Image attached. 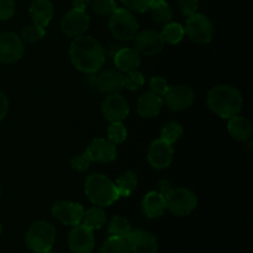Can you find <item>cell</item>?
<instances>
[{
	"label": "cell",
	"instance_id": "obj_1",
	"mask_svg": "<svg viewBox=\"0 0 253 253\" xmlns=\"http://www.w3.org/2000/svg\"><path fill=\"white\" fill-rule=\"evenodd\" d=\"M69 58L78 71L85 74L96 73L105 63L104 47L94 37L81 35L74 37L69 48Z\"/></svg>",
	"mask_w": 253,
	"mask_h": 253
},
{
	"label": "cell",
	"instance_id": "obj_2",
	"mask_svg": "<svg viewBox=\"0 0 253 253\" xmlns=\"http://www.w3.org/2000/svg\"><path fill=\"white\" fill-rule=\"evenodd\" d=\"M207 104L210 110L222 119L239 115L244 106V96L240 90L229 84L216 85L208 93Z\"/></svg>",
	"mask_w": 253,
	"mask_h": 253
},
{
	"label": "cell",
	"instance_id": "obj_3",
	"mask_svg": "<svg viewBox=\"0 0 253 253\" xmlns=\"http://www.w3.org/2000/svg\"><path fill=\"white\" fill-rule=\"evenodd\" d=\"M84 190L88 199L100 208L110 207L120 198L115 183L101 173L88 175L84 183Z\"/></svg>",
	"mask_w": 253,
	"mask_h": 253
},
{
	"label": "cell",
	"instance_id": "obj_4",
	"mask_svg": "<svg viewBox=\"0 0 253 253\" xmlns=\"http://www.w3.org/2000/svg\"><path fill=\"white\" fill-rule=\"evenodd\" d=\"M56 235V227L51 222L40 220L29 227L25 235V244L31 252L46 253L53 247Z\"/></svg>",
	"mask_w": 253,
	"mask_h": 253
},
{
	"label": "cell",
	"instance_id": "obj_5",
	"mask_svg": "<svg viewBox=\"0 0 253 253\" xmlns=\"http://www.w3.org/2000/svg\"><path fill=\"white\" fill-rule=\"evenodd\" d=\"M109 29L116 40L131 41L138 31V22L132 12L124 7H118L109 16Z\"/></svg>",
	"mask_w": 253,
	"mask_h": 253
},
{
	"label": "cell",
	"instance_id": "obj_6",
	"mask_svg": "<svg viewBox=\"0 0 253 253\" xmlns=\"http://www.w3.org/2000/svg\"><path fill=\"white\" fill-rule=\"evenodd\" d=\"M166 209L169 210L173 215L185 216L195 210L198 205V198L192 190L187 188L172 189L165 195Z\"/></svg>",
	"mask_w": 253,
	"mask_h": 253
},
{
	"label": "cell",
	"instance_id": "obj_7",
	"mask_svg": "<svg viewBox=\"0 0 253 253\" xmlns=\"http://www.w3.org/2000/svg\"><path fill=\"white\" fill-rule=\"evenodd\" d=\"M184 32L194 43L208 44L211 42L214 36V27L211 21L205 15L195 12L187 19Z\"/></svg>",
	"mask_w": 253,
	"mask_h": 253
},
{
	"label": "cell",
	"instance_id": "obj_8",
	"mask_svg": "<svg viewBox=\"0 0 253 253\" xmlns=\"http://www.w3.org/2000/svg\"><path fill=\"white\" fill-rule=\"evenodd\" d=\"M51 211L54 219L63 225L76 226L82 224L85 210L79 203L71 202V200H58L52 205Z\"/></svg>",
	"mask_w": 253,
	"mask_h": 253
},
{
	"label": "cell",
	"instance_id": "obj_9",
	"mask_svg": "<svg viewBox=\"0 0 253 253\" xmlns=\"http://www.w3.org/2000/svg\"><path fill=\"white\" fill-rule=\"evenodd\" d=\"M25 52L24 42L21 37L15 32L0 34V62L11 64L20 61Z\"/></svg>",
	"mask_w": 253,
	"mask_h": 253
},
{
	"label": "cell",
	"instance_id": "obj_10",
	"mask_svg": "<svg viewBox=\"0 0 253 253\" xmlns=\"http://www.w3.org/2000/svg\"><path fill=\"white\" fill-rule=\"evenodd\" d=\"M166 105L173 111H182L190 108L194 103L195 94L189 85L185 84H177L169 85L165 95Z\"/></svg>",
	"mask_w": 253,
	"mask_h": 253
},
{
	"label": "cell",
	"instance_id": "obj_11",
	"mask_svg": "<svg viewBox=\"0 0 253 253\" xmlns=\"http://www.w3.org/2000/svg\"><path fill=\"white\" fill-rule=\"evenodd\" d=\"M90 25V17L85 10L72 9L61 21V31L67 37H78L85 34Z\"/></svg>",
	"mask_w": 253,
	"mask_h": 253
},
{
	"label": "cell",
	"instance_id": "obj_12",
	"mask_svg": "<svg viewBox=\"0 0 253 253\" xmlns=\"http://www.w3.org/2000/svg\"><path fill=\"white\" fill-rule=\"evenodd\" d=\"M173 156H174L173 146L168 143L167 141L157 138V140L151 142L147 158L151 167H153L155 169L161 170L169 167L173 161Z\"/></svg>",
	"mask_w": 253,
	"mask_h": 253
},
{
	"label": "cell",
	"instance_id": "obj_13",
	"mask_svg": "<svg viewBox=\"0 0 253 253\" xmlns=\"http://www.w3.org/2000/svg\"><path fill=\"white\" fill-rule=\"evenodd\" d=\"M95 246L93 230L79 224L73 226L68 235V247L72 253H91Z\"/></svg>",
	"mask_w": 253,
	"mask_h": 253
},
{
	"label": "cell",
	"instance_id": "obj_14",
	"mask_svg": "<svg viewBox=\"0 0 253 253\" xmlns=\"http://www.w3.org/2000/svg\"><path fill=\"white\" fill-rule=\"evenodd\" d=\"M136 51L143 56H156L165 48V41L161 32L156 30H145L135 36Z\"/></svg>",
	"mask_w": 253,
	"mask_h": 253
},
{
	"label": "cell",
	"instance_id": "obj_15",
	"mask_svg": "<svg viewBox=\"0 0 253 253\" xmlns=\"http://www.w3.org/2000/svg\"><path fill=\"white\" fill-rule=\"evenodd\" d=\"M101 111L106 120L110 123L123 121L130 114V106L123 95H120L119 93H114L109 94L104 99L103 104H101Z\"/></svg>",
	"mask_w": 253,
	"mask_h": 253
},
{
	"label": "cell",
	"instance_id": "obj_16",
	"mask_svg": "<svg viewBox=\"0 0 253 253\" xmlns=\"http://www.w3.org/2000/svg\"><path fill=\"white\" fill-rule=\"evenodd\" d=\"M131 253H157V237L146 230H132L126 237Z\"/></svg>",
	"mask_w": 253,
	"mask_h": 253
},
{
	"label": "cell",
	"instance_id": "obj_17",
	"mask_svg": "<svg viewBox=\"0 0 253 253\" xmlns=\"http://www.w3.org/2000/svg\"><path fill=\"white\" fill-rule=\"evenodd\" d=\"M86 153L93 162L109 163L115 161L118 156L116 145L105 138H94L86 147Z\"/></svg>",
	"mask_w": 253,
	"mask_h": 253
},
{
	"label": "cell",
	"instance_id": "obj_18",
	"mask_svg": "<svg viewBox=\"0 0 253 253\" xmlns=\"http://www.w3.org/2000/svg\"><path fill=\"white\" fill-rule=\"evenodd\" d=\"M94 88L101 93H119L124 88V76L114 69H108L96 76L94 74Z\"/></svg>",
	"mask_w": 253,
	"mask_h": 253
},
{
	"label": "cell",
	"instance_id": "obj_19",
	"mask_svg": "<svg viewBox=\"0 0 253 253\" xmlns=\"http://www.w3.org/2000/svg\"><path fill=\"white\" fill-rule=\"evenodd\" d=\"M29 11L32 22L46 29L53 17V4L51 0H32Z\"/></svg>",
	"mask_w": 253,
	"mask_h": 253
},
{
	"label": "cell",
	"instance_id": "obj_20",
	"mask_svg": "<svg viewBox=\"0 0 253 253\" xmlns=\"http://www.w3.org/2000/svg\"><path fill=\"white\" fill-rule=\"evenodd\" d=\"M163 106L162 96L153 91H146L140 96L137 101V113L142 118H156L161 113Z\"/></svg>",
	"mask_w": 253,
	"mask_h": 253
},
{
	"label": "cell",
	"instance_id": "obj_21",
	"mask_svg": "<svg viewBox=\"0 0 253 253\" xmlns=\"http://www.w3.org/2000/svg\"><path fill=\"white\" fill-rule=\"evenodd\" d=\"M113 58L116 68L120 72H125V73L136 71L141 63L140 53L136 49L128 48V47H121Z\"/></svg>",
	"mask_w": 253,
	"mask_h": 253
},
{
	"label": "cell",
	"instance_id": "obj_22",
	"mask_svg": "<svg viewBox=\"0 0 253 253\" xmlns=\"http://www.w3.org/2000/svg\"><path fill=\"white\" fill-rule=\"evenodd\" d=\"M141 208H142L143 214L150 217V219L161 217L167 210L166 209L165 197L158 192H156V190L147 193L145 195V198L141 202Z\"/></svg>",
	"mask_w": 253,
	"mask_h": 253
},
{
	"label": "cell",
	"instance_id": "obj_23",
	"mask_svg": "<svg viewBox=\"0 0 253 253\" xmlns=\"http://www.w3.org/2000/svg\"><path fill=\"white\" fill-rule=\"evenodd\" d=\"M227 130H229L230 135L237 141H249L251 138L253 133V126L251 121L247 118L241 115H236L234 118L229 119V124H227Z\"/></svg>",
	"mask_w": 253,
	"mask_h": 253
},
{
	"label": "cell",
	"instance_id": "obj_24",
	"mask_svg": "<svg viewBox=\"0 0 253 253\" xmlns=\"http://www.w3.org/2000/svg\"><path fill=\"white\" fill-rule=\"evenodd\" d=\"M106 221V214L100 207H93L84 211L83 220L82 224L84 226L89 227L90 230H99L105 225Z\"/></svg>",
	"mask_w": 253,
	"mask_h": 253
},
{
	"label": "cell",
	"instance_id": "obj_25",
	"mask_svg": "<svg viewBox=\"0 0 253 253\" xmlns=\"http://www.w3.org/2000/svg\"><path fill=\"white\" fill-rule=\"evenodd\" d=\"M150 10L152 12V19L158 25L165 26L168 22L172 21L173 10L166 0H155V2H153Z\"/></svg>",
	"mask_w": 253,
	"mask_h": 253
},
{
	"label": "cell",
	"instance_id": "obj_26",
	"mask_svg": "<svg viewBox=\"0 0 253 253\" xmlns=\"http://www.w3.org/2000/svg\"><path fill=\"white\" fill-rule=\"evenodd\" d=\"M137 175L136 173L131 172V170H126L124 172L120 177L116 179V189H118L119 195L120 197H130L131 194L133 193V190L136 189L137 187Z\"/></svg>",
	"mask_w": 253,
	"mask_h": 253
},
{
	"label": "cell",
	"instance_id": "obj_27",
	"mask_svg": "<svg viewBox=\"0 0 253 253\" xmlns=\"http://www.w3.org/2000/svg\"><path fill=\"white\" fill-rule=\"evenodd\" d=\"M161 35H162V39L165 42H167V43L169 44H177L179 43L183 40V37H184V27L180 24H178V22L170 21L163 26Z\"/></svg>",
	"mask_w": 253,
	"mask_h": 253
},
{
	"label": "cell",
	"instance_id": "obj_28",
	"mask_svg": "<svg viewBox=\"0 0 253 253\" xmlns=\"http://www.w3.org/2000/svg\"><path fill=\"white\" fill-rule=\"evenodd\" d=\"M108 231L110 236L121 237V239H126L131 231H132V226L128 222L127 219L123 216H115L111 219L110 224L108 226Z\"/></svg>",
	"mask_w": 253,
	"mask_h": 253
},
{
	"label": "cell",
	"instance_id": "obj_29",
	"mask_svg": "<svg viewBox=\"0 0 253 253\" xmlns=\"http://www.w3.org/2000/svg\"><path fill=\"white\" fill-rule=\"evenodd\" d=\"M99 253H131L126 239L110 236L99 250Z\"/></svg>",
	"mask_w": 253,
	"mask_h": 253
},
{
	"label": "cell",
	"instance_id": "obj_30",
	"mask_svg": "<svg viewBox=\"0 0 253 253\" xmlns=\"http://www.w3.org/2000/svg\"><path fill=\"white\" fill-rule=\"evenodd\" d=\"M183 131H184L183 130V126L179 123H177V121H168L163 126L162 132H161V138L167 141L170 145H173V143H175L182 137Z\"/></svg>",
	"mask_w": 253,
	"mask_h": 253
},
{
	"label": "cell",
	"instance_id": "obj_31",
	"mask_svg": "<svg viewBox=\"0 0 253 253\" xmlns=\"http://www.w3.org/2000/svg\"><path fill=\"white\" fill-rule=\"evenodd\" d=\"M44 35H46V29H43V27L39 26V25L32 22L31 25H27V26H25L24 29H22L21 36L20 37H21L24 43L32 44L43 39Z\"/></svg>",
	"mask_w": 253,
	"mask_h": 253
},
{
	"label": "cell",
	"instance_id": "obj_32",
	"mask_svg": "<svg viewBox=\"0 0 253 253\" xmlns=\"http://www.w3.org/2000/svg\"><path fill=\"white\" fill-rule=\"evenodd\" d=\"M90 7L98 16H110L118 9V5L115 0H91Z\"/></svg>",
	"mask_w": 253,
	"mask_h": 253
},
{
	"label": "cell",
	"instance_id": "obj_33",
	"mask_svg": "<svg viewBox=\"0 0 253 253\" xmlns=\"http://www.w3.org/2000/svg\"><path fill=\"white\" fill-rule=\"evenodd\" d=\"M127 138V130L121 121H114L108 128V140L115 145H120Z\"/></svg>",
	"mask_w": 253,
	"mask_h": 253
},
{
	"label": "cell",
	"instance_id": "obj_34",
	"mask_svg": "<svg viewBox=\"0 0 253 253\" xmlns=\"http://www.w3.org/2000/svg\"><path fill=\"white\" fill-rule=\"evenodd\" d=\"M143 85H145V77L137 69L127 72V74L124 76V88L128 89L131 91H135L142 88Z\"/></svg>",
	"mask_w": 253,
	"mask_h": 253
},
{
	"label": "cell",
	"instance_id": "obj_35",
	"mask_svg": "<svg viewBox=\"0 0 253 253\" xmlns=\"http://www.w3.org/2000/svg\"><path fill=\"white\" fill-rule=\"evenodd\" d=\"M91 162H93V161H91V158L89 157L88 153L84 152V153H81V155L74 156V157L72 158L71 167H72V169H74L76 172L83 173V172H85V170L89 169Z\"/></svg>",
	"mask_w": 253,
	"mask_h": 253
},
{
	"label": "cell",
	"instance_id": "obj_36",
	"mask_svg": "<svg viewBox=\"0 0 253 253\" xmlns=\"http://www.w3.org/2000/svg\"><path fill=\"white\" fill-rule=\"evenodd\" d=\"M125 7L130 11L145 12L151 9L155 0H121Z\"/></svg>",
	"mask_w": 253,
	"mask_h": 253
},
{
	"label": "cell",
	"instance_id": "obj_37",
	"mask_svg": "<svg viewBox=\"0 0 253 253\" xmlns=\"http://www.w3.org/2000/svg\"><path fill=\"white\" fill-rule=\"evenodd\" d=\"M168 83L165 78L162 77H152L150 81V88L151 91L158 94V95L163 96L166 94V91L168 90Z\"/></svg>",
	"mask_w": 253,
	"mask_h": 253
},
{
	"label": "cell",
	"instance_id": "obj_38",
	"mask_svg": "<svg viewBox=\"0 0 253 253\" xmlns=\"http://www.w3.org/2000/svg\"><path fill=\"white\" fill-rule=\"evenodd\" d=\"M178 6L184 16L189 17L197 12L198 7H199V1L198 0H178Z\"/></svg>",
	"mask_w": 253,
	"mask_h": 253
},
{
	"label": "cell",
	"instance_id": "obj_39",
	"mask_svg": "<svg viewBox=\"0 0 253 253\" xmlns=\"http://www.w3.org/2000/svg\"><path fill=\"white\" fill-rule=\"evenodd\" d=\"M15 14L14 0H0V20H9Z\"/></svg>",
	"mask_w": 253,
	"mask_h": 253
},
{
	"label": "cell",
	"instance_id": "obj_40",
	"mask_svg": "<svg viewBox=\"0 0 253 253\" xmlns=\"http://www.w3.org/2000/svg\"><path fill=\"white\" fill-rule=\"evenodd\" d=\"M9 110V99L2 91H0V121L6 116Z\"/></svg>",
	"mask_w": 253,
	"mask_h": 253
},
{
	"label": "cell",
	"instance_id": "obj_41",
	"mask_svg": "<svg viewBox=\"0 0 253 253\" xmlns=\"http://www.w3.org/2000/svg\"><path fill=\"white\" fill-rule=\"evenodd\" d=\"M172 184H170V182L168 179H161L160 182L157 183V190L156 192H158L160 194H162L163 197H165L167 193H169L170 190H172Z\"/></svg>",
	"mask_w": 253,
	"mask_h": 253
},
{
	"label": "cell",
	"instance_id": "obj_42",
	"mask_svg": "<svg viewBox=\"0 0 253 253\" xmlns=\"http://www.w3.org/2000/svg\"><path fill=\"white\" fill-rule=\"evenodd\" d=\"M91 0H72V4H73V9L78 10H85L86 7L90 5Z\"/></svg>",
	"mask_w": 253,
	"mask_h": 253
},
{
	"label": "cell",
	"instance_id": "obj_43",
	"mask_svg": "<svg viewBox=\"0 0 253 253\" xmlns=\"http://www.w3.org/2000/svg\"><path fill=\"white\" fill-rule=\"evenodd\" d=\"M121 47H123V46H121L120 43H118V42H111V43H109V46L106 47V51L104 49V52H105V53L108 52L109 56L114 57L116 54V52H118L119 49L121 48Z\"/></svg>",
	"mask_w": 253,
	"mask_h": 253
},
{
	"label": "cell",
	"instance_id": "obj_44",
	"mask_svg": "<svg viewBox=\"0 0 253 253\" xmlns=\"http://www.w3.org/2000/svg\"><path fill=\"white\" fill-rule=\"evenodd\" d=\"M46 253H62V252H57V251H52V250H51V251H48V252H46Z\"/></svg>",
	"mask_w": 253,
	"mask_h": 253
},
{
	"label": "cell",
	"instance_id": "obj_45",
	"mask_svg": "<svg viewBox=\"0 0 253 253\" xmlns=\"http://www.w3.org/2000/svg\"><path fill=\"white\" fill-rule=\"evenodd\" d=\"M1 231H2V226H1V224H0V235H1Z\"/></svg>",
	"mask_w": 253,
	"mask_h": 253
},
{
	"label": "cell",
	"instance_id": "obj_46",
	"mask_svg": "<svg viewBox=\"0 0 253 253\" xmlns=\"http://www.w3.org/2000/svg\"><path fill=\"white\" fill-rule=\"evenodd\" d=\"M0 194H1V188H0Z\"/></svg>",
	"mask_w": 253,
	"mask_h": 253
}]
</instances>
